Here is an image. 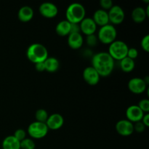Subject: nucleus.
<instances>
[{
  "label": "nucleus",
  "instance_id": "1",
  "mask_svg": "<svg viewBox=\"0 0 149 149\" xmlns=\"http://www.w3.org/2000/svg\"><path fill=\"white\" fill-rule=\"evenodd\" d=\"M92 66L100 77H108L114 68V60L108 52H99L92 58Z\"/></svg>",
  "mask_w": 149,
  "mask_h": 149
},
{
  "label": "nucleus",
  "instance_id": "2",
  "mask_svg": "<svg viewBox=\"0 0 149 149\" xmlns=\"http://www.w3.org/2000/svg\"><path fill=\"white\" fill-rule=\"evenodd\" d=\"M26 55L29 61L33 63L44 62L48 58V50L42 44L33 43L28 47Z\"/></svg>",
  "mask_w": 149,
  "mask_h": 149
},
{
  "label": "nucleus",
  "instance_id": "3",
  "mask_svg": "<svg viewBox=\"0 0 149 149\" xmlns=\"http://www.w3.org/2000/svg\"><path fill=\"white\" fill-rule=\"evenodd\" d=\"M85 7L79 2L71 3L65 11L66 20L71 23H79L85 17Z\"/></svg>",
  "mask_w": 149,
  "mask_h": 149
},
{
  "label": "nucleus",
  "instance_id": "4",
  "mask_svg": "<svg viewBox=\"0 0 149 149\" xmlns=\"http://www.w3.org/2000/svg\"><path fill=\"white\" fill-rule=\"evenodd\" d=\"M128 45L122 40H115L109 47V53L113 60L121 61L127 57Z\"/></svg>",
  "mask_w": 149,
  "mask_h": 149
},
{
  "label": "nucleus",
  "instance_id": "5",
  "mask_svg": "<svg viewBox=\"0 0 149 149\" xmlns=\"http://www.w3.org/2000/svg\"><path fill=\"white\" fill-rule=\"evenodd\" d=\"M117 31L113 25L109 23L101 26L97 32V39L103 44H109L116 40Z\"/></svg>",
  "mask_w": 149,
  "mask_h": 149
},
{
  "label": "nucleus",
  "instance_id": "6",
  "mask_svg": "<svg viewBox=\"0 0 149 149\" xmlns=\"http://www.w3.org/2000/svg\"><path fill=\"white\" fill-rule=\"evenodd\" d=\"M27 131L31 138L39 139L46 136L49 129L45 122L35 121L29 125Z\"/></svg>",
  "mask_w": 149,
  "mask_h": 149
},
{
  "label": "nucleus",
  "instance_id": "7",
  "mask_svg": "<svg viewBox=\"0 0 149 149\" xmlns=\"http://www.w3.org/2000/svg\"><path fill=\"white\" fill-rule=\"evenodd\" d=\"M108 14H109V22H111L113 26L122 23L125 17V11L122 7L117 4L112 6L111 9H109Z\"/></svg>",
  "mask_w": 149,
  "mask_h": 149
},
{
  "label": "nucleus",
  "instance_id": "8",
  "mask_svg": "<svg viewBox=\"0 0 149 149\" xmlns=\"http://www.w3.org/2000/svg\"><path fill=\"white\" fill-rule=\"evenodd\" d=\"M128 88L135 94L143 93L147 89V84L143 79L140 77H134L128 81Z\"/></svg>",
  "mask_w": 149,
  "mask_h": 149
},
{
  "label": "nucleus",
  "instance_id": "9",
  "mask_svg": "<svg viewBox=\"0 0 149 149\" xmlns=\"http://www.w3.org/2000/svg\"><path fill=\"white\" fill-rule=\"evenodd\" d=\"M134 124L128 119H121L116 124V130L119 135L129 136L134 132Z\"/></svg>",
  "mask_w": 149,
  "mask_h": 149
},
{
  "label": "nucleus",
  "instance_id": "10",
  "mask_svg": "<svg viewBox=\"0 0 149 149\" xmlns=\"http://www.w3.org/2000/svg\"><path fill=\"white\" fill-rule=\"evenodd\" d=\"M39 10L42 16L47 18L54 17L58 13V7L55 4L49 1H45L42 3L39 6Z\"/></svg>",
  "mask_w": 149,
  "mask_h": 149
},
{
  "label": "nucleus",
  "instance_id": "11",
  "mask_svg": "<svg viewBox=\"0 0 149 149\" xmlns=\"http://www.w3.org/2000/svg\"><path fill=\"white\" fill-rule=\"evenodd\" d=\"M82 76L84 81L90 85H95L100 81V76L92 65L87 66L84 68Z\"/></svg>",
  "mask_w": 149,
  "mask_h": 149
},
{
  "label": "nucleus",
  "instance_id": "12",
  "mask_svg": "<svg viewBox=\"0 0 149 149\" xmlns=\"http://www.w3.org/2000/svg\"><path fill=\"white\" fill-rule=\"evenodd\" d=\"M144 113L138 105H131L126 110V116L131 122H137L141 121Z\"/></svg>",
  "mask_w": 149,
  "mask_h": 149
},
{
  "label": "nucleus",
  "instance_id": "13",
  "mask_svg": "<svg viewBox=\"0 0 149 149\" xmlns=\"http://www.w3.org/2000/svg\"><path fill=\"white\" fill-rule=\"evenodd\" d=\"M79 24L80 31H81L82 33L87 36L94 34L97 29V25L95 23L93 19L90 17H85Z\"/></svg>",
  "mask_w": 149,
  "mask_h": 149
},
{
  "label": "nucleus",
  "instance_id": "14",
  "mask_svg": "<svg viewBox=\"0 0 149 149\" xmlns=\"http://www.w3.org/2000/svg\"><path fill=\"white\" fill-rule=\"evenodd\" d=\"M46 125L48 129L56 130L60 129L64 124L63 116L58 113H55L48 116L46 121Z\"/></svg>",
  "mask_w": 149,
  "mask_h": 149
},
{
  "label": "nucleus",
  "instance_id": "15",
  "mask_svg": "<svg viewBox=\"0 0 149 149\" xmlns=\"http://www.w3.org/2000/svg\"><path fill=\"white\" fill-rule=\"evenodd\" d=\"M93 20L96 25L98 26H103L106 24L109 23V14L106 10H103V9H98V10H95L93 14Z\"/></svg>",
  "mask_w": 149,
  "mask_h": 149
},
{
  "label": "nucleus",
  "instance_id": "16",
  "mask_svg": "<svg viewBox=\"0 0 149 149\" xmlns=\"http://www.w3.org/2000/svg\"><path fill=\"white\" fill-rule=\"evenodd\" d=\"M84 43V39L80 33H70L68 35V44L74 49H79Z\"/></svg>",
  "mask_w": 149,
  "mask_h": 149
},
{
  "label": "nucleus",
  "instance_id": "17",
  "mask_svg": "<svg viewBox=\"0 0 149 149\" xmlns=\"http://www.w3.org/2000/svg\"><path fill=\"white\" fill-rule=\"evenodd\" d=\"M33 14H34V12L31 7L24 5L19 9L18 13H17V17L20 21L28 22L30 21L33 18Z\"/></svg>",
  "mask_w": 149,
  "mask_h": 149
},
{
  "label": "nucleus",
  "instance_id": "18",
  "mask_svg": "<svg viewBox=\"0 0 149 149\" xmlns=\"http://www.w3.org/2000/svg\"><path fill=\"white\" fill-rule=\"evenodd\" d=\"M2 149H20V142L14 135H8L2 141Z\"/></svg>",
  "mask_w": 149,
  "mask_h": 149
},
{
  "label": "nucleus",
  "instance_id": "19",
  "mask_svg": "<svg viewBox=\"0 0 149 149\" xmlns=\"http://www.w3.org/2000/svg\"><path fill=\"white\" fill-rule=\"evenodd\" d=\"M55 31L61 36H67L71 31V23L67 20H63L58 22L55 27Z\"/></svg>",
  "mask_w": 149,
  "mask_h": 149
},
{
  "label": "nucleus",
  "instance_id": "20",
  "mask_svg": "<svg viewBox=\"0 0 149 149\" xmlns=\"http://www.w3.org/2000/svg\"><path fill=\"white\" fill-rule=\"evenodd\" d=\"M45 71L53 73L58 71L60 66V62L55 57H49L44 61Z\"/></svg>",
  "mask_w": 149,
  "mask_h": 149
},
{
  "label": "nucleus",
  "instance_id": "21",
  "mask_svg": "<svg viewBox=\"0 0 149 149\" xmlns=\"http://www.w3.org/2000/svg\"><path fill=\"white\" fill-rule=\"evenodd\" d=\"M132 19L135 23H142L146 20L147 17V14L146 13V10L142 7H136L133 9L132 12Z\"/></svg>",
  "mask_w": 149,
  "mask_h": 149
},
{
  "label": "nucleus",
  "instance_id": "22",
  "mask_svg": "<svg viewBox=\"0 0 149 149\" xmlns=\"http://www.w3.org/2000/svg\"><path fill=\"white\" fill-rule=\"evenodd\" d=\"M120 61V67L122 70L125 72H131L134 69L135 66V61L131 58H128L127 56L124 58Z\"/></svg>",
  "mask_w": 149,
  "mask_h": 149
},
{
  "label": "nucleus",
  "instance_id": "23",
  "mask_svg": "<svg viewBox=\"0 0 149 149\" xmlns=\"http://www.w3.org/2000/svg\"><path fill=\"white\" fill-rule=\"evenodd\" d=\"M48 115L47 111L44 109H39L36 110V113H35V117H36V121L40 122H46L47 119Z\"/></svg>",
  "mask_w": 149,
  "mask_h": 149
},
{
  "label": "nucleus",
  "instance_id": "24",
  "mask_svg": "<svg viewBox=\"0 0 149 149\" xmlns=\"http://www.w3.org/2000/svg\"><path fill=\"white\" fill-rule=\"evenodd\" d=\"M36 144L31 138H26L20 141V149H35Z\"/></svg>",
  "mask_w": 149,
  "mask_h": 149
},
{
  "label": "nucleus",
  "instance_id": "25",
  "mask_svg": "<svg viewBox=\"0 0 149 149\" xmlns=\"http://www.w3.org/2000/svg\"><path fill=\"white\" fill-rule=\"evenodd\" d=\"M138 106L143 111V113H148L149 111V100L148 99L144 98L138 102Z\"/></svg>",
  "mask_w": 149,
  "mask_h": 149
},
{
  "label": "nucleus",
  "instance_id": "26",
  "mask_svg": "<svg viewBox=\"0 0 149 149\" xmlns=\"http://www.w3.org/2000/svg\"><path fill=\"white\" fill-rule=\"evenodd\" d=\"M13 135L20 142V141H22L26 138V132L23 129L20 128V129H17L15 131Z\"/></svg>",
  "mask_w": 149,
  "mask_h": 149
},
{
  "label": "nucleus",
  "instance_id": "27",
  "mask_svg": "<svg viewBox=\"0 0 149 149\" xmlns=\"http://www.w3.org/2000/svg\"><path fill=\"white\" fill-rule=\"evenodd\" d=\"M97 36H95V34H90L87 36L86 37V42H87V44L90 47H94L95 45H96L97 42Z\"/></svg>",
  "mask_w": 149,
  "mask_h": 149
},
{
  "label": "nucleus",
  "instance_id": "28",
  "mask_svg": "<svg viewBox=\"0 0 149 149\" xmlns=\"http://www.w3.org/2000/svg\"><path fill=\"white\" fill-rule=\"evenodd\" d=\"M141 45L144 50L146 51V52H148L149 51V35L148 34H146V36H144L143 37V39H141Z\"/></svg>",
  "mask_w": 149,
  "mask_h": 149
},
{
  "label": "nucleus",
  "instance_id": "29",
  "mask_svg": "<svg viewBox=\"0 0 149 149\" xmlns=\"http://www.w3.org/2000/svg\"><path fill=\"white\" fill-rule=\"evenodd\" d=\"M100 4L101 6L102 9L104 10H109L113 5L112 0H100Z\"/></svg>",
  "mask_w": 149,
  "mask_h": 149
},
{
  "label": "nucleus",
  "instance_id": "30",
  "mask_svg": "<svg viewBox=\"0 0 149 149\" xmlns=\"http://www.w3.org/2000/svg\"><path fill=\"white\" fill-rule=\"evenodd\" d=\"M138 51L136 48L135 47L128 48L127 55V56L128 58H131V59L132 60H135V58L138 57Z\"/></svg>",
  "mask_w": 149,
  "mask_h": 149
},
{
  "label": "nucleus",
  "instance_id": "31",
  "mask_svg": "<svg viewBox=\"0 0 149 149\" xmlns=\"http://www.w3.org/2000/svg\"><path fill=\"white\" fill-rule=\"evenodd\" d=\"M133 126H134V130H135L138 132H142L145 130L146 126L144 125V124L141 121L135 122V125H133Z\"/></svg>",
  "mask_w": 149,
  "mask_h": 149
},
{
  "label": "nucleus",
  "instance_id": "32",
  "mask_svg": "<svg viewBox=\"0 0 149 149\" xmlns=\"http://www.w3.org/2000/svg\"><path fill=\"white\" fill-rule=\"evenodd\" d=\"M70 33H80V27L79 23H71Z\"/></svg>",
  "mask_w": 149,
  "mask_h": 149
},
{
  "label": "nucleus",
  "instance_id": "33",
  "mask_svg": "<svg viewBox=\"0 0 149 149\" xmlns=\"http://www.w3.org/2000/svg\"><path fill=\"white\" fill-rule=\"evenodd\" d=\"M35 68H36V71H39V72H42V71H45L44 62H39L35 63Z\"/></svg>",
  "mask_w": 149,
  "mask_h": 149
},
{
  "label": "nucleus",
  "instance_id": "34",
  "mask_svg": "<svg viewBox=\"0 0 149 149\" xmlns=\"http://www.w3.org/2000/svg\"><path fill=\"white\" fill-rule=\"evenodd\" d=\"M141 122L144 124L146 127L149 126V113H144L142 119H141Z\"/></svg>",
  "mask_w": 149,
  "mask_h": 149
}]
</instances>
